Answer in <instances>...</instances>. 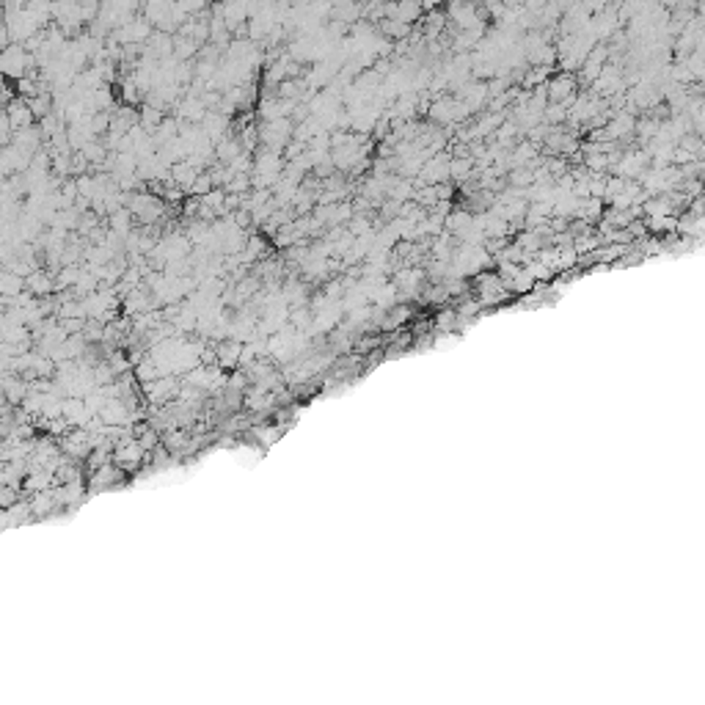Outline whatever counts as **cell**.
Wrapping results in <instances>:
<instances>
[{
    "label": "cell",
    "mask_w": 705,
    "mask_h": 705,
    "mask_svg": "<svg viewBox=\"0 0 705 705\" xmlns=\"http://www.w3.org/2000/svg\"><path fill=\"white\" fill-rule=\"evenodd\" d=\"M31 67V56L22 50V47H17V44H8L6 47V53H3V69H6V75L8 78H19L25 75V69Z\"/></svg>",
    "instance_id": "1"
},
{
    "label": "cell",
    "mask_w": 705,
    "mask_h": 705,
    "mask_svg": "<svg viewBox=\"0 0 705 705\" xmlns=\"http://www.w3.org/2000/svg\"><path fill=\"white\" fill-rule=\"evenodd\" d=\"M224 130H226V119H224V116L213 113V116H207V119H204V133H207L210 138L224 135Z\"/></svg>",
    "instance_id": "3"
},
{
    "label": "cell",
    "mask_w": 705,
    "mask_h": 705,
    "mask_svg": "<svg viewBox=\"0 0 705 705\" xmlns=\"http://www.w3.org/2000/svg\"><path fill=\"white\" fill-rule=\"evenodd\" d=\"M28 287H31V292H36V295H47V292L53 290V281H50L47 276H42V273H33V276L28 279Z\"/></svg>",
    "instance_id": "4"
},
{
    "label": "cell",
    "mask_w": 705,
    "mask_h": 705,
    "mask_svg": "<svg viewBox=\"0 0 705 705\" xmlns=\"http://www.w3.org/2000/svg\"><path fill=\"white\" fill-rule=\"evenodd\" d=\"M144 124L152 127V124H160V113L152 110V108H144Z\"/></svg>",
    "instance_id": "7"
},
{
    "label": "cell",
    "mask_w": 705,
    "mask_h": 705,
    "mask_svg": "<svg viewBox=\"0 0 705 705\" xmlns=\"http://www.w3.org/2000/svg\"><path fill=\"white\" fill-rule=\"evenodd\" d=\"M28 105H31V110H33V116H47V108H50V102L39 94V97H33V99H28Z\"/></svg>",
    "instance_id": "6"
},
{
    "label": "cell",
    "mask_w": 705,
    "mask_h": 705,
    "mask_svg": "<svg viewBox=\"0 0 705 705\" xmlns=\"http://www.w3.org/2000/svg\"><path fill=\"white\" fill-rule=\"evenodd\" d=\"M6 116H8V122H11V127L14 130H28L31 127V122H33V110H31V105L28 102H14V105H8V110H6Z\"/></svg>",
    "instance_id": "2"
},
{
    "label": "cell",
    "mask_w": 705,
    "mask_h": 705,
    "mask_svg": "<svg viewBox=\"0 0 705 705\" xmlns=\"http://www.w3.org/2000/svg\"><path fill=\"white\" fill-rule=\"evenodd\" d=\"M22 287H25V281H22V276H14L11 270L3 276V292L11 298V295H17V292H22Z\"/></svg>",
    "instance_id": "5"
}]
</instances>
